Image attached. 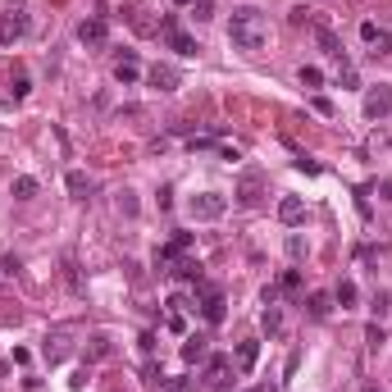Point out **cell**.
<instances>
[{
    "mask_svg": "<svg viewBox=\"0 0 392 392\" xmlns=\"http://www.w3.org/2000/svg\"><path fill=\"white\" fill-rule=\"evenodd\" d=\"M229 42L238 46V51L256 55L269 46V19H265L260 10H251V5H242V10H233V23H229Z\"/></svg>",
    "mask_w": 392,
    "mask_h": 392,
    "instance_id": "1",
    "label": "cell"
},
{
    "mask_svg": "<svg viewBox=\"0 0 392 392\" xmlns=\"http://www.w3.org/2000/svg\"><path fill=\"white\" fill-rule=\"evenodd\" d=\"M23 33H28V5H23V0H14L10 10L0 14V42L10 46V42H19Z\"/></svg>",
    "mask_w": 392,
    "mask_h": 392,
    "instance_id": "2",
    "label": "cell"
},
{
    "mask_svg": "<svg viewBox=\"0 0 392 392\" xmlns=\"http://www.w3.org/2000/svg\"><path fill=\"white\" fill-rule=\"evenodd\" d=\"M360 42L370 46V55L379 60V55H392V33L383 28V23H374V19H365L360 23Z\"/></svg>",
    "mask_w": 392,
    "mask_h": 392,
    "instance_id": "3",
    "label": "cell"
},
{
    "mask_svg": "<svg viewBox=\"0 0 392 392\" xmlns=\"http://www.w3.org/2000/svg\"><path fill=\"white\" fill-rule=\"evenodd\" d=\"M388 114H392V87L379 82V87L365 91V119H388Z\"/></svg>",
    "mask_w": 392,
    "mask_h": 392,
    "instance_id": "4",
    "label": "cell"
},
{
    "mask_svg": "<svg viewBox=\"0 0 392 392\" xmlns=\"http://www.w3.org/2000/svg\"><path fill=\"white\" fill-rule=\"evenodd\" d=\"M224 210H229V196H219V192L192 196V219H219Z\"/></svg>",
    "mask_w": 392,
    "mask_h": 392,
    "instance_id": "5",
    "label": "cell"
},
{
    "mask_svg": "<svg viewBox=\"0 0 392 392\" xmlns=\"http://www.w3.org/2000/svg\"><path fill=\"white\" fill-rule=\"evenodd\" d=\"M146 82H151L155 91H178L183 87V73H178L174 64H151L146 69Z\"/></svg>",
    "mask_w": 392,
    "mask_h": 392,
    "instance_id": "6",
    "label": "cell"
},
{
    "mask_svg": "<svg viewBox=\"0 0 392 392\" xmlns=\"http://www.w3.org/2000/svg\"><path fill=\"white\" fill-rule=\"evenodd\" d=\"M201 315H206V324H224V292L210 283H201Z\"/></svg>",
    "mask_w": 392,
    "mask_h": 392,
    "instance_id": "7",
    "label": "cell"
},
{
    "mask_svg": "<svg viewBox=\"0 0 392 392\" xmlns=\"http://www.w3.org/2000/svg\"><path fill=\"white\" fill-rule=\"evenodd\" d=\"M206 388H229L233 383V360L229 356H215V360H206Z\"/></svg>",
    "mask_w": 392,
    "mask_h": 392,
    "instance_id": "8",
    "label": "cell"
},
{
    "mask_svg": "<svg viewBox=\"0 0 392 392\" xmlns=\"http://www.w3.org/2000/svg\"><path fill=\"white\" fill-rule=\"evenodd\" d=\"M78 42L87 46V51H100L105 46V19H82L78 23Z\"/></svg>",
    "mask_w": 392,
    "mask_h": 392,
    "instance_id": "9",
    "label": "cell"
},
{
    "mask_svg": "<svg viewBox=\"0 0 392 392\" xmlns=\"http://www.w3.org/2000/svg\"><path fill=\"white\" fill-rule=\"evenodd\" d=\"M164 42H169V51H178V55H196L201 51V46H196L183 28H174V23H164Z\"/></svg>",
    "mask_w": 392,
    "mask_h": 392,
    "instance_id": "10",
    "label": "cell"
},
{
    "mask_svg": "<svg viewBox=\"0 0 392 392\" xmlns=\"http://www.w3.org/2000/svg\"><path fill=\"white\" fill-rule=\"evenodd\" d=\"M315 42H319V51H324L328 60H338V64H347V60H342V42H338V33H328L324 23H315Z\"/></svg>",
    "mask_w": 392,
    "mask_h": 392,
    "instance_id": "11",
    "label": "cell"
},
{
    "mask_svg": "<svg viewBox=\"0 0 392 392\" xmlns=\"http://www.w3.org/2000/svg\"><path fill=\"white\" fill-rule=\"evenodd\" d=\"M260 192H265V178L260 174H247L238 183V201H242V206H256V201H260Z\"/></svg>",
    "mask_w": 392,
    "mask_h": 392,
    "instance_id": "12",
    "label": "cell"
},
{
    "mask_svg": "<svg viewBox=\"0 0 392 392\" xmlns=\"http://www.w3.org/2000/svg\"><path fill=\"white\" fill-rule=\"evenodd\" d=\"M42 351H46V360H51V365H60V360L73 351V347H69V333H46V347Z\"/></svg>",
    "mask_w": 392,
    "mask_h": 392,
    "instance_id": "13",
    "label": "cell"
},
{
    "mask_svg": "<svg viewBox=\"0 0 392 392\" xmlns=\"http://www.w3.org/2000/svg\"><path fill=\"white\" fill-rule=\"evenodd\" d=\"M278 219H283V224H301L305 219V201L301 196H283V201H278Z\"/></svg>",
    "mask_w": 392,
    "mask_h": 392,
    "instance_id": "14",
    "label": "cell"
},
{
    "mask_svg": "<svg viewBox=\"0 0 392 392\" xmlns=\"http://www.w3.org/2000/svg\"><path fill=\"white\" fill-rule=\"evenodd\" d=\"M333 292H310V301H305V310H310V319H328L333 315Z\"/></svg>",
    "mask_w": 392,
    "mask_h": 392,
    "instance_id": "15",
    "label": "cell"
},
{
    "mask_svg": "<svg viewBox=\"0 0 392 392\" xmlns=\"http://www.w3.org/2000/svg\"><path fill=\"white\" fill-rule=\"evenodd\" d=\"M206 351H210V338L206 333H192V338L183 342V360L192 365V360H206Z\"/></svg>",
    "mask_w": 392,
    "mask_h": 392,
    "instance_id": "16",
    "label": "cell"
},
{
    "mask_svg": "<svg viewBox=\"0 0 392 392\" xmlns=\"http://www.w3.org/2000/svg\"><path fill=\"white\" fill-rule=\"evenodd\" d=\"M137 78H142V64H137L132 55H123L119 64H114V82H123V87H128V82H137Z\"/></svg>",
    "mask_w": 392,
    "mask_h": 392,
    "instance_id": "17",
    "label": "cell"
},
{
    "mask_svg": "<svg viewBox=\"0 0 392 392\" xmlns=\"http://www.w3.org/2000/svg\"><path fill=\"white\" fill-rule=\"evenodd\" d=\"M69 196H73V201H87V196H91V178L82 174V169L69 174Z\"/></svg>",
    "mask_w": 392,
    "mask_h": 392,
    "instance_id": "18",
    "label": "cell"
},
{
    "mask_svg": "<svg viewBox=\"0 0 392 392\" xmlns=\"http://www.w3.org/2000/svg\"><path fill=\"white\" fill-rule=\"evenodd\" d=\"M256 360H260V342H238V365L242 370H251V365H256Z\"/></svg>",
    "mask_w": 392,
    "mask_h": 392,
    "instance_id": "19",
    "label": "cell"
},
{
    "mask_svg": "<svg viewBox=\"0 0 392 392\" xmlns=\"http://www.w3.org/2000/svg\"><path fill=\"white\" fill-rule=\"evenodd\" d=\"M33 196H37V178H28V174L14 178V201H33Z\"/></svg>",
    "mask_w": 392,
    "mask_h": 392,
    "instance_id": "20",
    "label": "cell"
},
{
    "mask_svg": "<svg viewBox=\"0 0 392 392\" xmlns=\"http://www.w3.org/2000/svg\"><path fill=\"white\" fill-rule=\"evenodd\" d=\"M82 351H87V360L109 356V338H105V333H96V338H87V347H82Z\"/></svg>",
    "mask_w": 392,
    "mask_h": 392,
    "instance_id": "21",
    "label": "cell"
},
{
    "mask_svg": "<svg viewBox=\"0 0 392 392\" xmlns=\"http://www.w3.org/2000/svg\"><path fill=\"white\" fill-rule=\"evenodd\" d=\"M333 301H338L342 310H347V305H356V283H351V278H342L338 292H333Z\"/></svg>",
    "mask_w": 392,
    "mask_h": 392,
    "instance_id": "22",
    "label": "cell"
},
{
    "mask_svg": "<svg viewBox=\"0 0 392 392\" xmlns=\"http://www.w3.org/2000/svg\"><path fill=\"white\" fill-rule=\"evenodd\" d=\"M260 324H265V333H278V328H283V310H278V305H265Z\"/></svg>",
    "mask_w": 392,
    "mask_h": 392,
    "instance_id": "23",
    "label": "cell"
},
{
    "mask_svg": "<svg viewBox=\"0 0 392 392\" xmlns=\"http://www.w3.org/2000/svg\"><path fill=\"white\" fill-rule=\"evenodd\" d=\"M301 87H324V73H319L315 64H305L301 69Z\"/></svg>",
    "mask_w": 392,
    "mask_h": 392,
    "instance_id": "24",
    "label": "cell"
},
{
    "mask_svg": "<svg viewBox=\"0 0 392 392\" xmlns=\"http://www.w3.org/2000/svg\"><path fill=\"white\" fill-rule=\"evenodd\" d=\"M278 292H301V274L287 269V274H283V283H278Z\"/></svg>",
    "mask_w": 392,
    "mask_h": 392,
    "instance_id": "25",
    "label": "cell"
},
{
    "mask_svg": "<svg viewBox=\"0 0 392 392\" xmlns=\"http://www.w3.org/2000/svg\"><path fill=\"white\" fill-rule=\"evenodd\" d=\"M164 328H169V333H183V328H187L183 310H169V315H164Z\"/></svg>",
    "mask_w": 392,
    "mask_h": 392,
    "instance_id": "26",
    "label": "cell"
},
{
    "mask_svg": "<svg viewBox=\"0 0 392 392\" xmlns=\"http://www.w3.org/2000/svg\"><path fill=\"white\" fill-rule=\"evenodd\" d=\"M287 256H292V260H301V256H305V238H301V233L287 238Z\"/></svg>",
    "mask_w": 392,
    "mask_h": 392,
    "instance_id": "27",
    "label": "cell"
},
{
    "mask_svg": "<svg viewBox=\"0 0 392 392\" xmlns=\"http://www.w3.org/2000/svg\"><path fill=\"white\" fill-rule=\"evenodd\" d=\"M119 210H123V215H137V196H132V192H119Z\"/></svg>",
    "mask_w": 392,
    "mask_h": 392,
    "instance_id": "28",
    "label": "cell"
},
{
    "mask_svg": "<svg viewBox=\"0 0 392 392\" xmlns=\"http://www.w3.org/2000/svg\"><path fill=\"white\" fill-rule=\"evenodd\" d=\"M365 342H370V347H383V328L370 324V328H365Z\"/></svg>",
    "mask_w": 392,
    "mask_h": 392,
    "instance_id": "29",
    "label": "cell"
},
{
    "mask_svg": "<svg viewBox=\"0 0 392 392\" xmlns=\"http://www.w3.org/2000/svg\"><path fill=\"white\" fill-rule=\"evenodd\" d=\"M210 10H215V0H196V19H210Z\"/></svg>",
    "mask_w": 392,
    "mask_h": 392,
    "instance_id": "30",
    "label": "cell"
},
{
    "mask_svg": "<svg viewBox=\"0 0 392 392\" xmlns=\"http://www.w3.org/2000/svg\"><path fill=\"white\" fill-rule=\"evenodd\" d=\"M174 5H192V0H174Z\"/></svg>",
    "mask_w": 392,
    "mask_h": 392,
    "instance_id": "31",
    "label": "cell"
},
{
    "mask_svg": "<svg viewBox=\"0 0 392 392\" xmlns=\"http://www.w3.org/2000/svg\"><path fill=\"white\" fill-rule=\"evenodd\" d=\"M251 392H269V388H251Z\"/></svg>",
    "mask_w": 392,
    "mask_h": 392,
    "instance_id": "32",
    "label": "cell"
},
{
    "mask_svg": "<svg viewBox=\"0 0 392 392\" xmlns=\"http://www.w3.org/2000/svg\"><path fill=\"white\" fill-rule=\"evenodd\" d=\"M374 392H379V388H374Z\"/></svg>",
    "mask_w": 392,
    "mask_h": 392,
    "instance_id": "33",
    "label": "cell"
}]
</instances>
